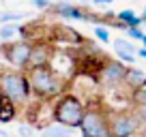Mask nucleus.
I'll return each mask as SVG.
<instances>
[{
  "mask_svg": "<svg viewBox=\"0 0 146 137\" xmlns=\"http://www.w3.org/2000/svg\"><path fill=\"white\" fill-rule=\"evenodd\" d=\"M41 135L43 137H71L69 135V128L60 126V124H50V126H45Z\"/></svg>",
  "mask_w": 146,
  "mask_h": 137,
  "instance_id": "4468645a",
  "label": "nucleus"
},
{
  "mask_svg": "<svg viewBox=\"0 0 146 137\" xmlns=\"http://www.w3.org/2000/svg\"><path fill=\"white\" fill-rule=\"evenodd\" d=\"M112 45H114V51H125V54H135L137 51V47L129 39H114Z\"/></svg>",
  "mask_w": 146,
  "mask_h": 137,
  "instance_id": "2eb2a0df",
  "label": "nucleus"
},
{
  "mask_svg": "<svg viewBox=\"0 0 146 137\" xmlns=\"http://www.w3.org/2000/svg\"><path fill=\"white\" fill-rule=\"evenodd\" d=\"M78 128L82 137H110V111L99 103L86 105L84 118Z\"/></svg>",
  "mask_w": 146,
  "mask_h": 137,
  "instance_id": "20e7f679",
  "label": "nucleus"
},
{
  "mask_svg": "<svg viewBox=\"0 0 146 137\" xmlns=\"http://www.w3.org/2000/svg\"><path fill=\"white\" fill-rule=\"evenodd\" d=\"M140 124L131 111H114L110 114V137H135Z\"/></svg>",
  "mask_w": 146,
  "mask_h": 137,
  "instance_id": "423d86ee",
  "label": "nucleus"
},
{
  "mask_svg": "<svg viewBox=\"0 0 146 137\" xmlns=\"http://www.w3.org/2000/svg\"><path fill=\"white\" fill-rule=\"evenodd\" d=\"M47 11L56 15V17H62V19H73V22H86L88 17V11L82 9L78 5H71L67 0H58V2H52V7Z\"/></svg>",
  "mask_w": 146,
  "mask_h": 137,
  "instance_id": "6e6552de",
  "label": "nucleus"
},
{
  "mask_svg": "<svg viewBox=\"0 0 146 137\" xmlns=\"http://www.w3.org/2000/svg\"><path fill=\"white\" fill-rule=\"evenodd\" d=\"M17 131H19V135H22V137H30L32 135V126H30V124H19Z\"/></svg>",
  "mask_w": 146,
  "mask_h": 137,
  "instance_id": "4be33fe9",
  "label": "nucleus"
},
{
  "mask_svg": "<svg viewBox=\"0 0 146 137\" xmlns=\"http://www.w3.org/2000/svg\"><path fill=\"white\" fill-rule=\"evenodd\" d=\"M140 43H142V47H146V34L142 37V41H140Z\"/></svg>",
  "mask_w": 146,
  "mask_h": 137,
  "instance_id": "a878e982",
  "label": "nucleus"
},
{
  "mask_svg": "<svg viewBox=\"0 0 146 137\" xmlns=\"http://www.w3.org/2000/svg\"><path fill=\"white\" fill-rule=\"evenodd\" d=\"M140 19H142V26H146V9H144V13L140 15Z\"/></svg>",
  "mask_w": 146,
  "mask_h": 137,
  "instance_id": "393cba45",
  "label": "nucleus"
},
{
  "mask_svg": "<svg viewBox=\"0 0 146 137\" xmlns=\"http://www.w3.org/2000/svg\"><path fill=\"white\" fill-rule=\"evenodd\" d=\"M30 5L39 11H47L52 7V0H30Z\"/></svg>",
  "mask_w": 146,
  "mask_h": 137,
  "instance_id": "412c9836",
  "label": "nucleus"
},
{
  "mask_svg": "<svg viewBox=\"0 0 146 137\" xmlns=\"http://www.w3.org/2000/svg\"><path fill=\"white\" fill-rule=\"evenodd\" d=\"M142 137H146V128H144V131H142Z\"/></svg>",
  "mask_w": 146,
  "mask_h": 137,
  "instance_id": "bb28decb",
  "label": "nucleus"
},
{
  "mask_svg": "<svg viewBox=\"0 0 146 137\" xmlns=\"http://www.w3.org/2000/svg\"><path fill=\"white\" fill-rule=\"evenodd\" d=\"M131 101H133V105H146V79L135 90H131Z\"/></svg>",
  "mask_w": 146,
  "mask_h": 137,
  "instance_id": "dca6fc26",
  "label": "nucleus"
},
{
  "mask_svg": "<svg viewBox=\"0 0 146 137\" xmlns=\"http://www.w3.org/2000/svg\"><path fill=\"white\" fill-rule=\"evenodd\" d=\"M86 111V101L75 92H62L56 101H52V122L64 128H78Z\"/></svg>",
  "mask_w": 146,
  "mask_h": 137,
  "instance_id": "f03ea898",
  "label": "nucleus"
},
{
  "mask_svg": "<svg viewBox=\"0 0 146 137\" xmlns=\"http://www.w3.org/2000/svg\"><path fill=\"white\" fill-rule=\"evenodd\" d=\"M146 79V73L142 71V68H137L135 64H131V67L125 68V79H123V86H127L129 90H135L137 86H140L142 82Z\"/></svg>",
  "mask_w": 146,
  "mask_h": 137,
  "instance_id": "9d476101",
  "label": "nucleus"
},
{
  "mask_svg": "<svg viewBox=\"0 0 146 137\" xmlns=\"http://www.w3.org/2000/svg\"><path fill=\"white\" fill-rule=\"evenodd\" d=\"M125 64L118 60H105V64L101 67L99 75H97V82L103 88H120L125 79Z\"/></svg>",
  "mask_w": 146,
  "mask_h": 137,
  "instance_id": "0eeeda50",
  "label": "nucleus"
},
{
  "mask_svg": "<svg viewBox=\"0 0 146 137\" xmlns=\"http://www.w3.org/2000/svg\"><path fill=\"white\" fill-rule=\"evenodd\" d=\"M30 84V92L32 99L36 101H56L62 92H67V79L60 77L54 68L47 64V67H36V68H28L24 71Z\"/></svg>",
  "mask_w": 146,
  "mask_h": 137,
  "instance_id": "f257e3e1",
  "label": "nucleus"
},
{
  "mask_svg": "<svg viewBox=\"0 0 146 137\" xmlns=\"http://www.w3.org/2000/svg\"><path fill=\"white\" fill-rule=\"evenodd\" d=\"M92 2H95V5H112L114 0H92Z\"/></svg>",
  "mask_w": 146,
  "mask_h": 137,
  "instance_id": "b1692460",
  "label": "nucleus"
},
{
  "mask_svg": "<svg viewBox=\"0 0 146 137\" xmlns=\"http://www.w3.org/2000/svg\"><path fill=\"white\" fill-rule=\"evenodd\" d=\"M17 32H19L17 24H2V28H0V45L15 41V34H17Z\"/></svg>",
  "mask_w": 146,
  "mask_h": 137,
  "instance_id": "ddd939ff",
  "label": "nucleus"
},
{
  "mask_svg": "<svg viewBox=\"0 0 146 137\" xmlns=\"http://www.w3.org/2000/svg\"><path fill=\"white\" fill-rule=\"evenodd\" d=\"M125 32H127L129 41H142V37L146 34V32L142 30L140 26H131V28H125Z\"/></svg>",
  "mask_w": 146,
  "mask_h": 137,
  "instance_id": "a211bd4d",
  "label": "nucleus"
},
{
  "mask_svg": "<svg viewBox=\"0 0 146 137\" xmlns=\"http://www.w3.org/2000/svg\"><path fill=\"white\" fill-rule=\"evenodd\" d=\"M0 94L15 103L19 109L30 105L32 92L26 73L19 68H0Z\"/></svg>",
  "mask_w": 146,
  "mask_h": 137,
  "instance_id": "7ed1b4c3",
  "label": "nucleus"
},
{
  "mask_svg": "<svg viewBox=\"0 0 146 137\" xmlns=\"http://www.w3.org/2000/svg\"><path fill=\"white\" fill-rule=\"evenodd\" d=\"M131 114H133V118L137 120L140 128H146V105H133Z\"/></svg>",
  "mask_w": 146,
  "mask_h": 137,
  "instance_id": "f3484780",
  "label": "nucleus"
},
{
  "mask_svg": "<svg viewBox=\"0 0 146 137\" xmlns=\"http://www.w3.org/2000/svg\"><path fill=\"white\" fill-rule=\"evenodd\" d=\"M19 116V107L15 103H11L7 96L0 94V124H7L11 120H17Z\"/></svg>",
  "mask_w": 146,
  "mask_h": 137,
  "instance_id": "9b49d317",
  "label": "nucleus"
},
{
  "mask_svg": "<svg viewBox=\"0 0 146 137\" xmlns=\"http://www.w3.org/2000/svg\"><path fill=\"white\" fill-rule=\"evenodd\" d=\"M24 15L22 13H11V11H7V13H0V24H13L17 22V19H22Z\"/></svg>",
  "mask_w": 146,
  "mask_h": 137,
  "instance_id": "aec40b11",
  "label": "nucleus"
},
{
  "mask_svg": "<svg viewBox=\"0 0 146 137\" xmlns=\"http://www.w3.org/2000/svg\"><path fill=\"white\" fill-rule=\"evenodd\" d=\"M135 56H140V58H144V60H146V47H140V49L135 51Z\"/></svg>",
  "mask_w": 146,
  "mask_h": 137,
  "instance_id": "5701e85b",
  "label": "nucleus"
},
{
  "mask_svg": "<svg viewBox=\"0 0 146 137\" xmlns=\"http://www.w3.org/2000/svg\"><path fill=\"white\" fill-rule=\"evenodd\" d=\"M54 54V47L50 43H45V39H35L32 41V54H30V62L28 68H36V67H47ZM26 68V71H28Z\"/></svg>",
  "mask_w": 146,
  "mask_h": 137,
  "instance_id": "1a4fd4ad",
  "label": "nucleus"
},
{
  "mask_svg": "<svg viewBox=\"0 0 146 137\" xmlns=\"http://www.w3.org/2000/svg\"><path fill=\"white\" fill-rule=\"evenodd\" d=\"M0 49H2L5 60L13 68H19V71H26L28 68L30 54H32V41H28V39H15L11 43L0 45Z\"/></svg>",
  "mask_w": 146,
  "mask_h": 137,
  "instance_id": "39448f33",
  "label": "nucleus"
},
{
  "mask_svg": "<svg viewBox=\"0 0 146 137\" xmlns=\"http://www.w3.org/2000/svg\"><path fill=\"white\" fill-rule=\"evenodd\" d=\"M116 22H120L125 28H131V26H140L142 28L140 15H135V11H131V9H123L120 13H116Z\"/></svg>",
  "mask_w": 146,
  "mask_h": 137,
  "instance_id": "f8f14e48",
  "label": "nucleus"
},
{
  "mask_svg": "<svg viewBox=\"0 0 146 137\" xmlns=\"http://www.w3.org/2000/svg\"><path fill=\"white\" fill-rule=\"evenodd\" d=\"M95 39H99L101 43H110V30L105 26H95Z\"/></svg>",
  "mask_w": 146,
  "mask_h": 137,
  "instance_id": "6ab92c4d",
  "label": "nucleus"
}]
</instances>
